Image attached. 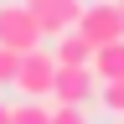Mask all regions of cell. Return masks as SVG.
I'll list each match as a JSON object with an SVG mask.
<instances>
[{"label": "cell", "mask_w": 124, "mask_h": 124, "mask_svg": "<svg viewBox=\"0 0 124 124\" xmlns=\"http://www.w3.org/2000/svg\"><path fill=\"white\" fill-rule=\"evenodd\" d=\"M88 72L98 78V83H108V78H124V36H119V41H103V46H93V57H88Z\"/></svg>", "instance_id": "obj_7"}, {"label": "cell", "mask_w": 124, "mask_h": 124, "mask_svg": "<svg viewBox=\"0 0 124 124\" xmlns=\"http://www.w3.org/2000/svg\"><path fill=\"white\" fill-rule=\"evenodd\" d=\"M46 36L36 31L31 21V10L21 0H0V46H10V52H31V46H41Z\"/></svg>", "instance_id": "obj_2"}, {"label": "cell", "mask_w": 124, "mask_h": 124, "mask_svg": "<svg viewBox=\"0 0 124 124\" xmlns=\"http://www.w3.org/2000/svg\"><path fill=\"white\" fill-rule=\"evenodd\" d=\"M93 88H98V78H93L88 67H62V62H57V72H52V93H46V98H52V103H83V108H88Z\"/></svg>", "instance_id": "obj_4"}, {"label": "cell", "mask_w": 124, "mask_h": 124, "mask_svg": "<svg viewBox=\"0 0 124 124\" xmlns=\"http://www.w3.org/2000/svg\"><path fill=\"white\" fill-rule=\"evenodd\" d=\"M119 119H124V114H119Z\"/></svg>", "instance_id": "obj_14"}, {"label": "cell", "mask_w": 124, "mask_h": 124, "mask_svg": "<svg viewBox=\"0 0 124 124\" xmlns=\"http://www.w3.org/2000/svg\"><path fill=\"white\" fill-rule=\"evenodd\" d=\"M52 72H57V62L46 46H31V52H21V62H16V93L21 98H46L52 93Z\"/></svg>", "instance_id": "obj_1"}, {"label": "cell", "mask_w": 124, "mask_h": 124, "mask_svg": "<svg viewBox=\"0 0 124 124\" xmlns=\"http://www.w3.org/2000/svg\"><path fill=\"white\" fill-rule=\"evenodd\" d=\"M46 124H88V108L83 103H52L46 108Z\"/></svg>", "instance_id": "obj_10"}, {"label": "cell", "mask_w": 124, "mask_h": 124, "mask_svg": "<svg viewBox=\"0 0 124 124\" xmlns=\"http://www.w3.org/2000/svg\"><path fill=\"white\" fill-rule=\"evenodd\" d=\"M72 26L83 31L88 46H103V41H119V36H124V26H119V5H114V0H93V5H83Z\"/></svg>", "instance_id": "obj_3"}, {"label": "cell", "mask_w": 124, "mask_h": 124, "mask_svg": "<svg viewBox=\"0 0 124 124\" xmlns=\"http://www.w3.org/2000/svg\"><path fill=\"white\" fill-rule=\"evenodd\" d=\"M52 41H57V46H52V62H62V67H88L93 46L83 41V31H78V26H67V31H57Z\"/></svg>", "instance_id": "obj_6"}, {"label": "cell", "mask_w": 124, "mask_h": 124, "mask_svg": "<svg viewBox=\"0 0 124 124\" xmlns=\"http://www.w3.org/2000/svg\"><path fill=\"white\" fill-rule=\"evenodd\" d=\"M46 98H21V103H10V124H46Z\"/></svg>", "instance_id": "obj_8"}, {"label": "cell", "mask_w": 124, "mask_h": 124, "mask_svg": "<svg viewBox=\"0 0 124 124\" xmlns=\"http://www.w3.org/2000/svg\"><path fill=\"white\" fill-rule=\"evenodd\" d=\"M93 93H98V103L108 114H124V78H108V83H98Z\"/></svg>", "instance_id": "obj_9"}, {"label": "cell", "mask_w": 124, "mask_h": 124, "mask_svg": "<svg viewBox=\"0 0 124 124\" xmlns=\"http://www.w3.org/2000/svg\"><path fill=\"white\" fill-rule=\"evenodd\" d=\"M31 10V21H36L41 36H57V31H67L78 21V10H83V0H21Z\"/></svg>", "instance_id": "obj_5"}, {"label": "cell", "mask_w": 124, "mask_h": 124, "mask_svg": "<svg viewBox=\"0 0 124 124\" xmlns=\"http://www.w3.org/2000/svg\"><path fill=\"white\" fill-rule=\"evenodd\" d=\"M0 124H10V103H0Z\"/></svg>", "instance_id": "obj_12"}, {"label": "cell", "mask_w": 124, "mask_h": 124, "mask_svg": "<svg viewBox=\"0 0 124 124\" xmlns=\"http://www.w3.org/2000/svg\"><path fill=\"white\" fill-rule=\"evenodd\" d=\"M114 5H119V26H124V0H114Z\"/></svg>", "instance_id": "obj_13"}, {"label": "cell", "mask_w": 124, "mask_h": 124, "mask_svg": "<svg viewBox=\"0 0 124 124\" xmlns=\"http://www.w3.org/2000/svg\"><path fill=\"white\" fill-rule=\"evenodd\" d=\"M16 62H21V52L0 46V88H10V83H16Z\"/></svg>", "instance_id": "obj_11"}]
</instances>
